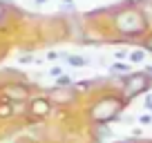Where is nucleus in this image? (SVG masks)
<instances>
[{
	"label": "nucleus",
	"instance_id": "nucleus-4",
	"mask_svg": "<svg viewBox=\"0 0 152 143\" xmlns=\"http://www.w3.org/2000/svg\"><path fill=\"white\" fill-rule=\"evenodd\" d=\"M47 98L52 101L54 105H67V103H72V101L76 98V94H74V90H63V87H52V90H47Z\"/></svg>",
	"mask_w": 152,
	"mask_h": 143
},
{
	"label": "nucleus",
	"instance_id": "nucleus-15",
	"mask_svg": "<svg viewBox=\"0 0 152 143\" xmlns=\"http://www.w3.org/2000/svg\"><path fill=\"white\" fill-rule=\"evenodd\" d=\"M139 121H141L143 125H148V123H152V116H150V114H143V116H141Z\"/></svg>",
	"mask_w": 152,
	"mask_h": 143
},
{
	"label": "nucleus",
	"instance_id": "nucleus-14",
	"mask_svg": "<svg viewBox=\"0 0 152 143\" xmlns=\"http://www.w3.org/2000/svg\"><path fill=\"white\" fill-rule=\"evenodd\" d=\"M143 47H145L148 52H152V36H148V38H145V43H143Z\"/></svg>",
	"mask_w": 152,
	"mask_h": 143
},
{
	"label": "nucleus",
	"instance_id": "nucleus-5",
	"mask_svg": "<svg viewBox=\"0 0 152 143\" xmlns=\"http://www.w3.org/2000/svg\"><path fill=\"white\" fill-rule=\"evenodd\" d=\"M52 101L47 98V96H43V98H34L31 101V114L38 116V119H43V116H47L49 112H52Z\"/></svg>",
	"mask_w": 152,
	"mask_h": 143
},
{
	"label": "nucleus",
	"instance_id": "nucleus-13",
	"mask_svg": "<svg viewBox=\"0 0 152 143\" xmlns=\"http://www.w3.org/2000/svg\"><path fill=\"white\" fill-rule=\"evenodd\" d=\"M14 110H9V105H0V116H9Z\"/></svg>",
	"mask_w": 152,
	"mask_h": 143
},
{
	"label": "nucleus",
	"instance_id": "nucleus-17",
	"mask_svg": "<svg viewBox=\"0 0 152 143\" xmlns=\"http://www.w3.org/2000/svg\"><path fill=\"white\" fill-rule=\"evenodd\" d=\"M58 56H61V54H58V52H49V54H47V61H56Z\"/></svg>",
	"mask_w": 152,
	"mask_h": 143
},
{
	"label": "nucleus",
	"instance_id": "nucleus-23",
	"mask_svg": "<svg viewBox=\"0 0 152 143\" xmlns=\"http://www.w3.org/2000/svg\"><path fill=\"white\" fill-rule=\"evenodd\" d=\"M63 2H65V5H72V0H63Z\"/></svg>",
	"mask_w": 152,
	"mask_h": 143
},
{
	"label": "nucleus",
	"instance_id": "nucleus-11",
	"mask_svg": "<svg viewBox=\"0 0 152 143\" xmlns=\"http://www.w3.org/2000/svg\"><path fill=\"white\" fill-rule=\"evenodd\" d=\"M47 74H49V76H54V78H61V76H63V69H61V67H56V65H54L52 69L47 72Z\"/></svg>",
	"mask_w": 152,
	"mask_h": 143
},
{
	"label": "nucleus",
	"instance_id": "nucleus-19",
	"mask_svg": "<svg viewBox=\"0 0 152 143\" xmlns=\"http://www.w3.org/2000/svg\"><path fill=\"white\" fill-rule=\"evenodd\" d=\"M114 56H116V61H123V58H125V52H116Z\"/></svg>",
	"mask_w": 152,
	"mask_h": 143
},
{
	"label": "nucleus",
	"instance_id": "nucleus-20",
	"mask_svg": "<svg viewBox=\"0 0 152 143\" xmlns=\"http://www.w3.org/2000/svg\"><path fill=\"white\" fill-rule=\"evenodd\" d=\"M34 61V56H23V58H20V63H31Z\"/></svg>",
	"mask_w": 152,
	"mask_h": 143
},
{
	"label": "nucleus",
	"instance_id": "nucleus-18",
	"mask_svg": "<svg viewBox=\"0 0 152 143\" xmlns=\"http://www.w3.org/2000/svg\"><path fill=\"white\" fill-rule=\"evenodd\" d=\"M145 107L152 112V94H150V96H145Z\"/></svg>",
	"mask_w": 152,
	"mask_h": 143
},
{
	"label": "nucleus",
	"instance_id": "nucleus-8",
	"mask_svg": "<svg viewBox=\"0 0 152 143\" xmlns=\"http://www.w3.org/2000/svg\"><path fill=\"white\" fill-rule=\"evenodd\" d=\"M143 61H145V52L143 49H134L130 54V63H143Z\"/></svg>",
	"mask_w": 152,
	"mask_h": 143
},
{
	"label": "nucleus",
	"instance_id": "nucleus-1",
	"mask_svg": "<svg viewBox=\"0 0 152 143\" xmlns=\"http://www.w3.org/2000/svg\"><path fill=\"white\" fill-rule=\"evenodd\" d=\"M128 101L119 98V96H105V98H99L94 105L90 107V119L94 121L96 125H107L112 121H116L121 116V110L125 107Z\"/></svg>",
	"mask_w": 152,
	"mask_h": 143
},
{
	"label": "nucleus",
	"instance_id": "nucleus-12",
	"mask_svg": "<svg viewBox=\"0 0 152 143\" xmlns=\"http://www.w3.org/2000/svg\"><path fill=\"white\" fill-rule=\"evenodd\" d=\"M76 90H78V92L90 90V81H81V83H76Z\"/></svg>",
	"mask_w": 152,
	"mask_h": 143
},
{
	"label": "nucleus",
	"instance_id": "nucleus-10",
	"mask_svg": "<svg viewBox=\"0 0 152 143\" xmlns=\"http://www.w3.org/2000/svg\"><path fill=\"white\" fill-rule=\"evenodd\" d=\"M69 85H72V78H69V76L56 78V87H69Z\"/></svg>",
	"mask_w": 152,
	"mask_h": 143
},
{
	"label": "nucleus",
	"instance_id": "nucleus-24",
	"mask_svg": "<svg viewBox=\"0 0 152 143\" xmlns=\"http://www.w3.org/2000/svg\"><path fill=\"white\" fill-rule=\"evenodd\" d=\"M119 143H130V141H119Z\"/></svg>",
	"mask_w": 152,
	"mask_h": 143
},
{
	"label": "nucleus",
	"instance_id": "nucleus-7",
	"mask_svg": "<svg viewBox=\"0 0 152 143\" xmlns=\"http://www.w3.org/2000/svg\"><path fill=\"white\" fill-rule=\"evenodd\" d=\"M112 72L114 74H123V76H128V72H130V63H121V61H116L112 65Z\"/></svg>",
	"mask_w": 152,
	"mask_h": 143
},
{
	"label": "nucleus",
	"instance_id": "nucleus-21",
	"mask_svg": "<svg viewBox=\"0 0 152 143\" xmlns=\"http://www.w3.org/2000/svg\"><path fill=\"white\" fill-rule=\"evenodd\" d=\"M34 2H36V5H45V2H47V0H34Z\"/></svg>",
	"mask_w": 152,
	"mask_h": 143
},
{
	"label": "nucleus",
	"instance_id": "nucleus-3",
	"mask_svg": "<svg viewBox=\"0 0 152 143\" xmlns=\"http://www.w3.org/2000/svg\"><path fill=\"white\" fill-rule=\"evenodd\" d=\"M150 83H152V78H150L148 72H134V74L123 76V98L130 101L134 96L148 92L150 90Z\"/></svg>",
	"mask_w": 152,
	"mask_h": 143
},
{
	"label": "nucleus",
	"instance_id": "nucleus-9",
	"mask_svg": "<svg viewBox=\"0 0 152 143\" xmlns=\"http://www.w3.org/2000/svg\"><path fill=\"white\" fill-rule=\"evenodd\" d=\"M67 63H69V65H76V67H83V65H85V58H78V56H67Z\"/></svg>",
	"mask_w": 152,
	"mask_h": 143
},
{
	"label": "nucleus",
	"instance_id": "nucleus-6",
	"mask_svg": "<svg viewBox=\"0 0 152 143\" xmlns=\"http://www.w3.org/2000/svg\"><path fill=\"white\" fill-rule=\"evenodd\" d=\"M112 136V128L110 125H96V143H101L103 139Z\"/></svg>",
	"mask_w": 152,
	"mask_h": 143
},
{
	"label": "nucleus",
	"instance_id": "nucleus-16",
	"mask_svg": "<svg viewBox=\"0 0 152 143\" xmlns=\"http://www.w3.org/2000/svg\"><path fill=\"white\" fill-rule=\"evenodd\" d=\"M5 14H7V7H5V2H2V0H0V20L5 18Z\"/></svg>",
	"mask_w": 152,
	"mask_h": 143
},
{
	"label": "nucleus",
	"instance_id": "nucleus-22",
	"mask_svg": "<svg viewBox=\"0 0 152 143\" xmlns=\"http://www.w3.org/2000/svg\"><path fill=\"white\" fill-rule=\"evenodd\" d=\"M145 72H148V74L152 76V65H148V69H145Z\"/></svg>",
	"mask_w": 152,
	"mask_h": 143
},
{
	"label": "nucleus",
	"instance_id": "nucleus-2",
	"mask_svg": "<svg viewBox=\"0 0 152 143\" xmlns=\"http://www.w3.org/2000/svg\"><path fill=\"white\" fill-rule=\"evenodd\" d=\"M114 27L119 34H125V36H134V34H143L148 27V18L143 11H137L132 7L119 11L114 16Z\"/></svg>",
	"mask_w": 152,
	"mask_h": 143
}]
</instances>
